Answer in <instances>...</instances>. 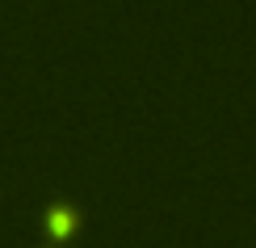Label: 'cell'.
I'll return each mask as SVG.
<instances>
[{
	"mask_svg": "<svg viewBox=\"0 0 256 248\" xmlns=\"http://www.w3.org/2000/svg\"><path fill=\"white\" fill-rule=\"evenodd\" d=\"M42 223H46V231L55 235V240H68V235H76V227H80V210L72 206V202H50L46 214H42Z\"/></svg>",
	"mask_w": 256,
	"mask_h": 248,
	"instance_id": "6da1fadb",
	"label": "cell"
}]
</instances>
